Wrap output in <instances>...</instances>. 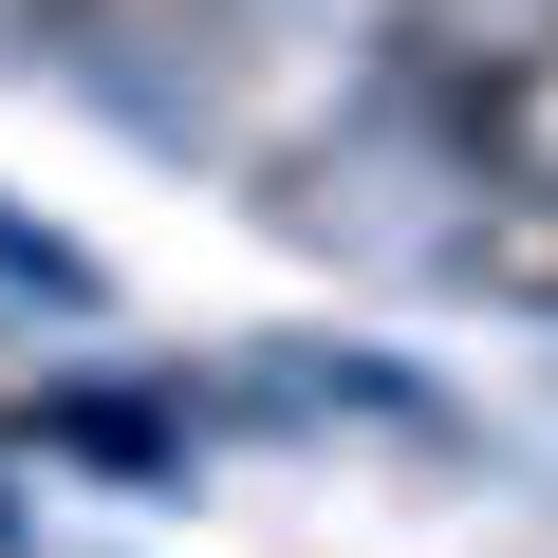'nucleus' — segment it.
<instances>
[{"label": "nucleus", "mask_w": 558, "mask_h": 558, "mask_svg": "<svg viewBox=\"0 0 558 558\" xmlns=\"http://www.w3.org/2000/svg\"><path fill=\"white\" fill-rule=\"evenodd\" d=\"M391 75L465 186H558V0H391Z\"/></svg>", "instance_id": "f257e3e1"}, {"label": "nucleus", "mask_w": 558, "mask_h": 558, "mask_svg": "<svg viewBox=\"0 0 558 558\" xmlns=\"http://www.w3.org/2000/svg\"><path fill=\"white\" fill-rule=\"evenodd\" d=\"M465 279H484V299H539V317H558V186H484Z\"/></svg>", "instance_id": "f03ea898"}]
</instances>
